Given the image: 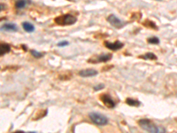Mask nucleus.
I'll list each match as a JSON object with an SVG mask.
<instances>
[{"instance_id":"1","label":"nucleus","mask_w":177,"mask_h":133,"mask_svg":"<svg viewBox=\"0 0 177 133\" xmlns=\"http://www.w3.org/2000/svg\"><path fill=\"white\" fill-rule=\"evenodd\" d=\"M139 126L144 130L148 132L159 133V132H166V130L164 128L157 126L155 123H153L149 119H141L138 122Z\"/></svg>"},{"instance_id":"2","label":"nucleus","mask_w":177,"mask_h":133,"mask_svg":"<svg viewBox=\"0 0 177 133\" xmlns=\"http://www.w3.org/2000/svg\"><path fill=\"white\" fill-rule=\"evenodd\" d=\"M89 116H90V119L91 120V122L98 126L106 125L109 122L108 118L106 115H104L100 113H97V112H90L89 114Z\"/></svg>"},{"instance_id":"3","label":"nucleus","mask_w":177,"mask_h":133,"mask_svg":"<svg viewBox=\"0 0 177 133\" xmlns=\"http://www.w3.org/2000/svg\"><path fill=\"white\" fill-rule=\"evenodd\" d=\"M76 22V18L71 14H64L55 19V23L60 26L73 25Z\"/></svg>"},{"instance_id":"4","label":"nucleus","mask_w":177,"mask_h":133,"mask_svg":"<svg viewBox=\"0 0 177 133\" xmlns=\"http://www.w3.org/2000/svg\"><path fill=\"white\" fill-rule=\"evenodd\" d=\"M107 21L109 22L112 26L116 28H122L125 25V23L123 21H122L118 17H116L113 14L110 15L109 17L107 18Z\"/></svg>"},{"instance_id":"5","label":"nucleus","mask_w":177,"mask_h":133,"mask_svg":"<svg viewBox=\"0 0 177 133\" xmlns=\"http://www.w3.org/2000/svg\"><path fill=\"white\" fill-rule=\"evenodd\" d=\"M100 99L101 101L104 103V105L107 106L108 108H114L115 107V102L113 101V99L110 97L108 94H102L100 95Z\"/></svg>"},{"instance_id":"6","label":"nucleus","mask_w":177,"mask_h":133,"mask_svg":"<svg viewBox=\"0 0 177 133\" xmlns=\"http://www.w3.org/2000/svg\"><path fill=\"white\" fill-rule=\"evenodd\" d=\"M105 46L106 48L110 49V50H112V51H117V50L122 49L124 46V44L121 41H115L114 43H110V42L106 41L105 42Z\"/></svg>"},{"instance_id":"7","label":"nucleus","mask_w":177,"mask_h":133,"mask_svg":"<svg viewBox=\"0 0 177 133\" xmlns=\"http://www.w3.org/2000/svg\"><path fill=\"white\" fill-rule=\"evenodd\" d=\"M98 72L92 68H85L79 71V76L82 77H92V76H96Z\"/></svg>"},{"instance_id":"8","label":"nucleus","mask_w":177,"mask_h":133,"mask_svg":"<svg viewBox=\"0 0 177 133\" xmlns=\"http://www.w3.org/2000/svg\"><path fill=\"white\" fill-rule=\"evenodd\" d=\"M111 59H112V54H109V53H102V54H99L98 56H96V59H95V60L92 61L91 63L106 62V61H108Z\"/></svg>"},{"instance_id":"9","label":"nucleus","mask_w":177,"mask_h":133,"mask_svg":"<svg viewBox=\"0 0 177 133\" xmlns=\"http://www.w3.org/2000/svg\"><path fill=\"white\" fill-rule=\"evenodd\" d=\"M2 29L7 30V31H17L18 28L16 26V24H14V23H6V24L3 25Z\"/></svg>"},{"instance_id":"10","label":"nucleus","mask_w":177,"mask_h":133,"mask_svg":"<svg viewBox=\"0 0 177 133\" xmlns=\"http://www.w3.org/2000/svg\"><path fill=\"white\" fill-rule=\"evenodd\" d=\"M10 51H11V46L8 44H1V48H0L1 55H4L5 53H10Z\"/></svg>"},{"instance_id":"11","label":"nucleus","mask_w":177,"mask_h":133,"mask_svg":"<svg viewBox=\"0 0 177 133\" xmlns=\"http://www.w3.org/2000/svg\"><path fill=\"white\" fill-rule=\"evenodd\" d=\"M22 27H23L24 30L28 32V33H31V32H33V31L35 30V27H34V25L31 24V23H29V22H23V23H22Z\"/></svg>"},{"instance_id":"12","label":"nucleus","mask_w":177,"mask_h":133,"mask_svg":"<svg viewBox=\"0 0 177 133\" xmlns=\"http://www.w3.org/2000/svg\"><path fill=\"white\" fill-rule=\"evenodd\" d=\"M126 103L128 105V106H141V102L136 100V99H130V98H128L126 99Z\"/></svg>"},{"instance_id":"13","label":"nucleus","mask_w":177,"mask_h":133,"mask_svg":"<svg viewBox=\"0 0 177 133\" xmlns=\"http://www.w3.org/2000/svg\"><path fill=\"white\" fill-rule=\"evenodd\" d=\"M139 58L144 59V60H157V56H156L153 53H145L144 55H142V56H140Z\"/></svg>"},{"instance_id":"14","label":"nucleus","mask_w":177,"mask_h":133,"mask_svg":"<svg viewBox=\"0 0 177 133\" xmlns=\"http://www.w3.org/2000/svg\"><path fill=\"white\" fill-rule=\"evenodd\" d=\"M27 3V0H18V1L15 3V6H16V8H18V9H23L24 7H26Z\"/></svg>"},{"instance_id":"15","label":"nucleus","mask_w":177,"mask_h":133,"mask_svg":"<svg viewBox=\"0 0 177 133\" xmlns=\"http://www.w3.org/2000/svg\"><path fill=\"white\" fill-rule=\"evenodd\" d=\"M147 42L149 44H160V39L157 37H152L148 38Z\"/></svg>"},{"instance_id":"16","label":"nucleus","mask_w":177,"mask_h":133,"mask_svg":"<svg viewBox=\"0 0 177 133\" xmlns=\"http://www.w3.org/2000/svg\"><path fill=\"white\" fill-rule=\"evenodd\" d=\"M31 54H32L33 57H35V58H36V59L42 58V57L43 56V53H39V52H37V51H36V50H32V51H31Z\"/></svg>"},{"instance_id":"17","label":"nucleus","mask_w":177,"mask_h":133,"mask_svg":"<svg viewBox=\"0 0 177 133\" xmlns=\"http://www.w3.org/2000/svg\"><path fill=\"white\" fill-rule=\"evenodd\" d=\"M68 41H62V42H59V43H58V46H60V47L66 46V45H68Z\"/></svg>"},{"instance_id":"18","label":"nucleus","mask_w":177,"mask_h":133,"mask_svg":"<svg viewBox=\"0 0 177 133\" xmlns=\"http://www.w3.org/2000/svg\"><path fill=\"white\" fill-rule=\"evenodd\" d=\"M104 87H105L104 84H98V85H96V86L94 87V90H95V91H99V90H102Z\"/></svg>"}]
</instances>
